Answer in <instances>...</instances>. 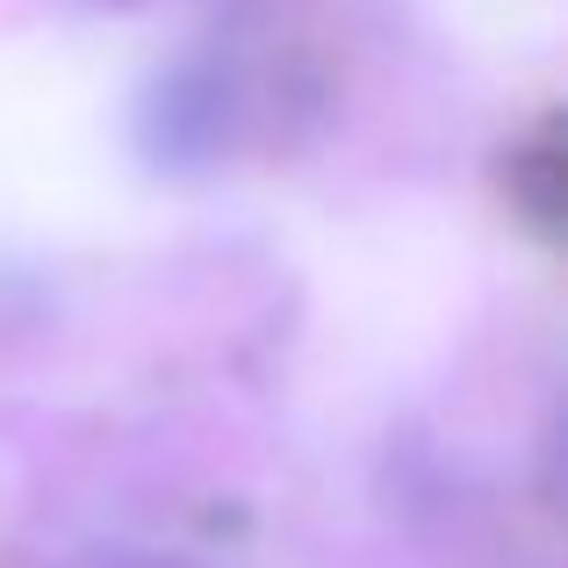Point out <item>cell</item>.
Here are the masks:
<instances>
[]
</instances>
